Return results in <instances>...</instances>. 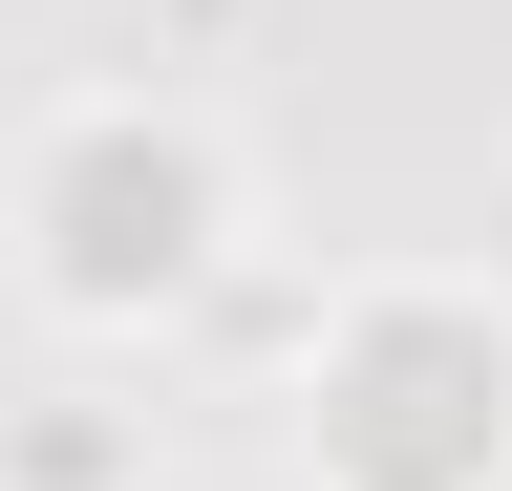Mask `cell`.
<instances>
[{
  "mask_svg": "<svg viewBox=\"0 0 512 491\" xmlns=\"http://www.w3.org/2000/svg\"><path fill=\"white\" fill-rule=\"evenodd\" d=\"M214 214H235V171H214V129H192V107H150V86L64 107L43 171H22V235H43L64 299H171L192 257H214Z\"/></svg>",
  "mask_w": 512,
  "mask_h": 491,
  "instance_id": "obj_1",
  "label": "cell"
},
{
  "mask_svg": "<svg viewBox=\"0 0 512 491\" xmlns=\"http://www.w3.org/2000/svg\"><path fill=\"white\" fill-rule=\"evenodd\" d=\"M320 470L342 491H470V470H512V321H470V299H363V342L320 363Z\"/></svg>",
  "mask_w": 512,
  "mask_h": 491,
  "instance_id": "obj_2",
  "label": "cell"
}]
</instances>
